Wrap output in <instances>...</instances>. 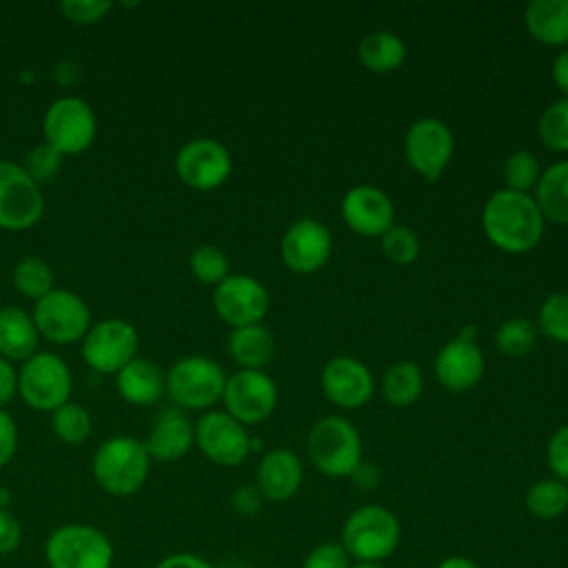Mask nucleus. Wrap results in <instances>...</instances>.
<instances>
[{
	"label": "nucleus",
	"instance_id": "nucleus-40",
	"mask_svg": "<svg viewBox=\"0 0 568 568\" xmlns=\"http://www.w3.org/2000/svg\"><path fill=\"white\" fill-rule=\"evenodd\" d=\"M353 559L339 541H322L304 557L302 568H351Z\"/></svg>",
	"mask_w": 568,
	"mask_h": 568
},
{
	"label": "nucleus",
	"instance_id": "nucleus-23",
	"mask_svg": "<svg viewBox=\"0 0 568 568\" xmlns=\"http://www.w3.org/2000/svg\"><path fill=\"white\" fill-rule=\"evenodd\" d=\"M115 388L124 402L149 406L155 404L166 390V375L155 362L135 357L115 373Z\"/></svg>",
	"mask_w": 568,
	"mask_h": 568
},
{
	"label": "nucleus",
	"instance_id": "nucleus-4",
	"mask_svg": "<svg viewBox=\"0 0 568 568\" xmlns=\"http://www.w3.org/2000/svg\"><path fill=\"white\" fill-rule=\"evenodd\" d=\"M306 453L311 464L326 477H351L364 459L359 430L339 415L317 419L306 437Z\"/></svg>",
	"mask_w": 568,
	"mask_h": 568
},
{
	"label": "nucleus",
	"instance_id": "nucleus-28",
	"mask_svg": "<svg viewBox=\"0 0 568 568\" xmlns=\"http://www.w3.org/2000/svg\"><path fill=\"white\" fill-rule=\"evenodd\" d=\"M357 60L373 73H390L404 64L406 44L393 31H371L357 44Z\"/></svg>",
	"mask_w": 568,
	"mask_h": 568
},
{
	"label": "nucleus",
	"instance_id": "nucleus-34",
	"mask_svg": "<svg viewBox=\"0 0 568 568\" xmlns=\"http://www.w3.org/2000/svg\"><path fill=\"white\" fill-rule=\"evenodd\" d=\"M539 178H541V166L532 151L519 149L508 155L504 164V184H506L504 189L515 193H530L535 191Z\"/></svg>",
	"mask_w": 568,
	"mask_h": 568
},
{
	"label": "nucleus",
	"instance_id": "nucleus-19",
	"mask_svg": "<svg viewBox=\"0 0 568 568\" xmlns=\"http://www.w3.org/2000/svg\"><path fill=\"white\" fill-rule=\"evenodd\" d=\"M320 384L326 399L339 408H362L375 390L371 368L351 355L331 357L320 373Z\"/></svg>",
	"mask_w": 568,
	"mask_h": 568
},
{
	"label": "nucleus",
	"instance_id": "nucleus-41",
	"mask_svg": "<svg viewBox=\"0 0 568 568\" xmlns=\"http://www.w3.org/2000/svg\"><path fill=\"white\" fill-rule=\"evenodd\" d=\"M111 7L113 4L109 0H64L60 4V11L69 22L91 24L102 20L111 11Z\"/></svg>",
	"mask_w": 568,
	"mask_h": 568
},
{
	"label": "nucleus",
	"instance_id": "nucleus-8",
	"mask_svg": "<svg viewBox=\"0 0 568 568\" xmlns=\"http://www.w3.org/2000/svg\"><path fill=\"white\" fill-rule=\"evenodd\" d=\"M44 142L60 155H75L91 146L98 122L95 113L82 98L64 95L49 104L42 122Z\"/></svg>",
	"mask_w": 568,
	"mask_h": 568
},
{
	"label": "nucleus",
	"instance_id": "nucleus-13",
	"mask_svg": "<svg viewBox=\"0 0 568 568\" xmlns=\"http://www.w3.org/2000/svg\"><path fill=\"white\" fill-rule=\"evenodd\" d=\"M44 213V197L27 171L13 162L0 160V229L27 231Z\"/></svg>",
	"mask_w": 568,
	"mask_h": 568
},
{
	"label": "nucleus",
	"instance_id": "nucleus-25",
	"mask_svg": "<svg viewBox=\"0 0 568 568\" xmlns=\"http://www.w3.org/2000/svg\"><path fill=\"white\" fill-rule=\"evenodd\" d=\"M40 333L33 317L18 306L0 308V355L9 362H27L36 355Z\"/></svg>",
	"mask_w": 568,
	"mask_h": 568
},
{
	"label": "nucleus",
	"instance_id": "nucleus-36",
	"mask_svg": "<svg viewBox=\"0 0 568 568\" xmlns=\"http://www.w3.org/2000/svg\"><path fill=\"white\" fill-rule=\"evenodd\" d=\"M189 268L197 282L217 286L224 277H229V257L215 244H200L189 255Z\"/></svg>",
	"mask_w": 568,
	"mask_h": 568
},
{
	"label": "nucleus",
	"instance_id": "nucleus-45",
	"mask_svg": "<svg viewBox=\"0 0 568 568\" xmlns=\"http://www.w3.org/2000/svg\"><path fill=\"white\" fill-rule=\"evenodd\" d=\"M22 541V526L16 515L0 508V555L13 552Z\"/></svg>",
	"mask_w": 568,
	"mask_h": 568
},
{
	"label": "nucleus",
	"instance_id": "nucleus-3",
	"mask_svg": "<svg viewBox=\"0 0 568 568\" xmlns=\"http://www.w3.org/2000/svg\"><path fill=\"white\" fill-rule=\"evenodd\" d=\"M149 468L151 457L144 442L129 435L109 437L93 455V477L113 497L135 495L144 486Z\"/></svg>",
	"mask_w": 568,
	"mask_h": 568
},
{
	"label": "nucleus",
	"instance_id": "nucleus-26",
	"mask_svg": "<svg viewBox=\"0 0 568 568\" xmlns=\"http://www.w3.org/2000/svg\"><path fill=\"white\" fill-rule=\"evenodd\" d=\"M229 353L244 371H262L275 353V339L262 324L233 328L229 335Z\"/></svg>",
	"mask_w": 568,
	"mask_h": 568
},
{
	"label": "nucleus",
	"instance_id": "nucleus-5",
	"mask_svg": "<svg viewBox=\"0 0 568 568\" xmlns=\"http://www.w3.org/2000/svg\"><path fill=\"white\" fill-rule=\"evenodd\" d=\"M49 568H111V539L91 524H62L44 541Z\"/></svg>",
	"mask_w": 568,
	"mask_h": 568
},
{
	"label": "nucleus",
	"instance_id": "nucleus-29",
	"mask_svg": "<svg viewBox=\"0 0 568 568\" xmlns=\"http://www.w3.org/2000/svg\"><path fill=\"white\" fill-rule=\"evenodd\" d=\"M422 386H424L422 371L415 362H408V359L395 362L393 366H388L382 379V393L386 402L395 408H404L417 402V397L422 395Z\"/></svg>",
	"mask_w": 568,
	"mask_h": 568
},
{
	"label": "nucleus",
	"instance_id": "nucleus-22",
	"mask_svg": "<svg viewBox=\"0 0 568 568\" xmlns=\"http://www.w3.org/2000/svg\"><path fill=\"white\" fill-rule=\"evenodd\" d=\"M304 479L302 459L288 448H273L262 455L255 473V486L268 501L291 499Z\"/></svg>",
	"mask_w": 568,
	"mask_h": 568
},
{
	"label": "nucleus",
	"instance_id": "nucleus-44",
	"mask_svg": "<svg viewBox=\"0 0 568 568\" xmlns=\"http://www.w3.org/2000/svg\"><path fill=\"white\" fill-rule=\"evenodd\" d=\"M18 450V426L13 417L0 408V468L7 466Z\"/></svg>",
	"mask_w": 568,
	"mask_h": 568
},
{
	"label": "nucleus",
	"instance_id": "nucleus-42",
	"mask_svg": "<svg viewBox=\"0 0 568 568\" xmlns=\"http://www.w3.org/2000/svg\"><path fill=\"white\" fill-rule=\"evenodd\" d=\"M546 462L552 477L568 484V424L559 426L546 446Z\"/></svg>",
	"mask_w": 568,
	"mask_h": 568
},
{
	"label": "nucleus",
	"instance_id": "nucleus-47",
	"mask_svg": "<svg viewBox=\"0 0 568 568\" xmlns=\"http://www.w3.org/2000/svg\"><path fill=\"white\" fill-rule=\"evenodd\" d=\"M153 568H213V566L195 552H171L162 557Z\"/></svg>",
	"mask_w": 568,
	"mask_h": 568
},
{
	"label": "nucleus",
	"instance_id": "nucleus-9",
	"mask_svg": "<svg viewBox=\"0 0 568 568\" xmlns=\"http://www.w3.org/2000/svg\"><path fill=\"white\" fill-rule=\"evenodd\" d=\"M33 324L40 337L53 344H73L84 339L91 328V313L84 300L67 288H53L33 306Z\"/></svg>",
	"mask_w": 568,
	"mask_h": 568
},
{
	"label": "nucleus",
	"instance_id": "nucleus-2",
	"mask_svg": "<svg viewBox=\"0 0 568 568\" xmlns=\"http://www.w3.org/2000/svg\"><path fill=\"white\" fill-rule=\"evenodd\" d=\"M402 541V524L393 510L366 504L353 510L339 535V544L355 564H384Z\"/></svg>",
	"mask_w": 568,
	"mask_h": 568
},
{
	"label": "nucleus",
	"instance_id": "nucleus-15",
	"mask_svg": "<svg viewBox=\"0 0 568 568\" xmlns=\"http://www.w3.org/2000/svg\"><path fill=\"white\" fill-rule=\"evenodd\" d=\"M175 171L186 186L195 191H213L229 180L233 160L222 142L213 138H195L178 151Z\"/></svg>",
	"mask_w": 568,
	"mask_h": 568
},
{
	"label": "nucleus",
	"instance_id": "nucleus-37",
	"mask_svg": "<svg viewBox=\"0 0 568 568\" xmlns=\"http://www.w3.org/2000/svg\"><path fill=\"white\" fill-rule=\"evenodd\" d=\"M537 328L552 342L568 346V293H552L541 302Z\"/></svg>",
	"mask_w": 568,
	"mask_h": 568
},
{
	"label": "nucleus",
	"instance_id": "nucleus-52",
	"mask_svg": "<svg viewBox=\"0 0 568 568\" xmlns=\"http://www.w3.org/2000/svg\"><path fill=\"white\" fill-rule=\"evenodd\" d=\"M351 568H386L384 564H353Z\"/></svg>",
	"mask_w": 568,
	"mask_h": 568
},
{
	"label": "nucleus",
	"instance_id": "nucleus-12",
	"mask_svg": "<svg viewBox=\"0 0 568 568\" xmlns=\"http://www.w3.org/2000/svg\"><path fill=\"white\" fill-rule=\"evenodd\" d=\"M138 331L120 317L98 322L82 339V357L98 373H118L138 355Z\"/></svg>",
	"mask_w": 568,
	"mask_h": 568
},
{
	"label": "nucleus",
	"instance_id": "nucleus-16",
	"mask_svg": "<svg viewBox=\"0 0 568 568\" xmlns=\"http://www.w3.org/2000/svg\"><path fill=\"white\" fill-rule=\"evenodd\" d=\"M439 384L450 393H466L484 377L486 359L475 339V328L466 326L457 337L446 342L433 362Z\"/></svg>",
	"mask_w": 568,
	"mask_h": 568
},
{
	"label": "nucleus",
	"instance_id": "nucleus-50",
	"mask_svg": "<svg viewBox=\"0 0 568 568\" xmlns=\"http://www.w3.org/2000/svg\"><path fill=\"white\" fill-rule=\"evenodd\" d=\"M435 568H481V566L466 555H448Z\"/></svg>",
	"mask_w": 568,
	"mask_h": 568
},
{
	"label": "nucleus",
	"instance_id": "nucleus-32",
	"mask_svg": "<svg viewBox=\"0 0 568 568\" xmlns=\"http://www.w3.org/2000/svg\"><path fill=\"white\" fill-rule=\"evenodd\" d=\"M537 324H532L526 317H510L504 324H499L495 333L497 351L506 357H524L532 351L537 342Z\"/></svg>",
	"mask_w": 568,
	"mask_h": 568
},
{
	"label": "nucleus",
	"instance_id": "nucleus-35",
	"mask_svg": "<svg viewBox=\"0 0 568 568\" xmlns=\"http://www.w3.org/2000/svg\"><path fill=\"white\" fill-rule=\"evenodd\" d=\"M51 428L64 444H82L91 435V415L82 404L67 402L51 415Z\"/></svg>",
	"mask_w": 568,
	"mask_h": 568
},
{
	"label": "nucleus",
	"instance_id": "nucleus-51",
	"mask_svg": "<svg viewBox=\"0 0 568 568\" xmlns=\"http://www.w3.org/2000/svg\"><path fill=\"white\" fill-rule=\"evenodd\" d=\"M7 504H9V490L0 488V508H7Z\"/></svg>",
	"mask_w": 568,
	"mask_h": 568
},
{
	"label": "nucleus",
	"instance_id": "nucleus-7",
	"mask_svg": "<svg viewBox=\"0 0 568 568\" xmlns=\"http://www.w3.org/2000/svg\"><path fill=\"white\" fill-rule=\"evenodd\" d=\"M71 371L67 362L53 353H36L18 371V393L36 410H55L69 402Z\"/></svg>",
	"mask_w": 568,
	"mask_h": 568
},
{
	"label": "nucleus",
	"instance_id": "nucleus-38",
	"mask_svg": "<svg viewBox=\"0 0 568 568\" xmlns=\"http://www.w3.org/2000/svg\"><path fill=\"white\" fill-rule=\"evenodd\" d=\"M382 251L384 255L399 266H406L417 260L419 255V240L415 231L406 224H393L382 237Z\"/></svg>",
	"mask_w": 568,
	"mask_h": 568
},
{
	"label": "nucleus",
	"instance_id": "nucleus-30",
	"mask_svg": "<svg viewBox=\"0 0 568 568\" xmlns=\"http://www.w3.org/2000/svg\"><path fill=\"white\" fill-rule=\"evenodd\" d=\"M524 504L535 519H557L568 510V484H564L557 477L537 479L526 490Z\"/></svg>",
	"mask_w": 568,
	"mask_h": 568
},
{
	"label": "nucleus",
	"instance_id": "nucleus-21",
	"mask_svg": "<svg viewBox=\"0 0 568 568\" xmlns=\"http://www.w3.org/2000/svg\"><path fill=\"white\" fill-rule=\"evenodd\" d=\"M195 444V428L182 408L171 406L158 413L144 448L151 459L158 462H178Z\"/></svg>",
	"mask_w": 568,
	"mask_h": 568
},
{
	"label": "nucleus",
	"instance_id": "nucleus-43",
	"mask_svg": "<svg viewBox=\"0 0 568 568\" xmlns=\"http://www.w3.org/2000/svg\"><path fill=\"white\" fill-rule=\"evenodd\" d=\"M262 501H264V497H262V493L257 490L255 484H244V486L235 488L233 495H231V506L242 517L257 515L260 508H262Z\"/></svg>",
	"mask_w": 568,
	"mask_h": 568
},
{
	"label": "nucleus",
	"instance_id": "nucleus-46",
	"mask_svg": "<svg viewBox=\"0 0 568 568\" xmlns=\"http://www.w3.org/2000/svg\"><path fill=\"white\" fill-rule=\"evenodd\" d=\"M18 393V371L13 364L0 355V408L7 406Z\"/></svg>",
	"mask_w": 568,
	"mask_h": 568
},
{
	"label": "nucleus",
	"instance_id": "nucleus-1",
	"mask_svg": "<svg viewBox=\"0 0 568 568\" xmlns=\"http://www.w3.org/2000/svg\"><path fill=\"white\" fill-rule=\"evenodd\" d=\"M544 215L530 193L495 191L481 209V229L490 244L504 253H528L544 235Z\"/></svg>",
	"mask_w": 568,
	"mask_h": 568
},
{
	"label": "nucleus",
	"instance_id": "nucleus-27",
	"mask_svg": "<svg viewBox=\"0 0 568 568\" xmlns=\"http://www.w3.org/2000/svg\"><path fill=\"white\" fill-rule=\"evenodd\" d=\"M532 197L544 220L568 224V160L555 162L541 171Z\"/></svg>",
	"mask_w": 568,
	"mask_h": 568
},
{
	"label": "nucleus",
	"instance_id": "nucleus-11",
	"mask_svg": "<svg viewBox=\"0 0 568 568\" xmlns=\"http://www.w3.org/2000/svg\"><path fill=\"white\" fill-rule=\"evenodd\" d=\"M455 151L453 131L437 118L415 120L404 135V155L424 180H439Z\"/></svg>",
	"mask_w": 568,
	"mask_h": 568
},
{
	"label": "nucleus",
	"instance_id": "nucleus-17",
	"mask_svg": "<svg viewBox=\"0 0 568 568\" xmlns=\"http://www.w3.org/2000/svg\"><path fill=\"white\" fill-rule=\"evenodd\" d=\"M213 306L215 313L233 328L262 324L268 311V293L260 280L235 273L215 286Z\"/></svg>",
	"mask_w": 568,
	"mask_h": 568
},
{
	"label": "nucleus",
	"instance_id": "nucleus-10",
	"mask_svg": "<svg viewBox=\"0 0 568 568\" xmlns=\"http://www.w3.org/2000/svg\"><path fill=\"white\" fill-rule=\"evenodd\" d=\"M195 444L217 466H240L253 453V437L246 426L226 410H206L195 424Z\"/></svg>",
	"mask_w": 568,
	"mask_h": 568
},
{
	"label": "nucleus",
	"instance_id": "nucleus-20",
	"mask_svg": "<svg viewBox=\"0 0 568 568\" xmlns=\"http://www.w3.org/2000/svg\"><path fill=\"white\" fill-rule=\"evenodd\" d=\"M339 209L346 226L364 237H382L395 224L390 197L373 184L351 186L344 193Z\"/></svg>",
	"mask_w": 568,
	"mask_h": 568
},
{
	"label": "nucleus",
	"instance_id": "nucleus-14",
	"mask_svg": "<svg viewBox=\"0 0 568 568\" xmlns=\"http://www.w3.org/2000/svg\"><path fill=\"white\" fill-rule=\"evenodd\" d=\"M222 402L226 413L240 424H260L271 417L277 406V386L264 371L240 368L226 377Z\"/></svg>",
	"mask_w": 568,
	"mask_h": 568
},
{
	"label": "nucleus",
	"instance_id": "nucleus-33",
	"mask_svg": "<svg viewBox=\"0 0 568 568\" xmlns=\"http://www.w3.org/2000/svg\"><path fill=\"white\" fill-rule=\"evenodd\" d=\"M537 135L546 149L568 153V98H559L541 111Z\"/></svg>",
	"mask_w": 568,
	"mask_h": 568
},
{
	"label": "nucleus",
	"instance_id": "nucleus-49",
	"mask_svg": "<svg viewBox=\"0 0 568 568\" xmlns=\"http://www.w3.org/2000/svg\"><path fill=\"white\" fill-rule=\"evenodd\" d=\"M550 78L555 87L564 93V98H568V49L555 55L550 64Z\"/></svg>",
	"mask_w": 568,
	"mask_h": 568
},
{
	"label": "nucleus",
	"instance_id": "nucleus-31",
	"mask_svg": "<svg viewBox=\"0 0 568 568\" xmlns=\"http://www.w3.org/2000/svg\"><path fill=\"white\" fill-rule=\"evenodd\" d=\"M13 286L31 300H40L47 293H51L53 286V271L51 266L40 257H24L13 268Z\"/></svg>",
	"mask_w": 568,
	"mask_h": 568
},
{
	"label": "nucleus",
	"instance_id": "nucleus-39",
	"mask_svg": "<svg viewBox=\"0 0 568 568\" xmlns=\"http://www.w3.org/2000/svg\"><path fill=\"white\" fill-rule=\"evenodd\" d=\"M60 166H62V155L53 146L42 142L27 153L22 169L36 184H44L60 173Z\"/></svg>",
	"mask_w": 568,
	"mask_h": 568
},
{
	"label": "nucleus",
	"instance_id": "nucleus-24",
	"mask_svg": "<svg viewBox=\"0 0 568 568\" xmlns=\"http://www.w3.org/2000/svg\"><path fill=\"white\" fill-rule=\"evenodd\" d=\"M524 24L532 40L546 47L568 44V0H532L524 9Z\"/></svg>",
	"mask_w": 568,
	"mask_h": 568
},
{
	"label": "nucleus",
	"instance_id": "nucleus-48",
	"mask_svg": "<svg viewBox=\"0 0 568 568\" xmlns=\"http://www.w3.org/2000/svg\"><path fill=\"white\" fill-rule=\"evenodd\" d=\"M348 479H351L359 490H373V488L379 484L382 473H379V468H377L375 464L362 459V462L357 464V468L351 473Z\"/></svg>",
	"mask_w": 568,
	"mask_h": 568
},
{
	"label": "nucleus",
	"instance_id": "nucleus-18",
	"mask_svg": "<svg viewBox=\"0 0 568 568\" xmlns=\"http://www.w3.org/2000/svg\"><path fill=\"white\" fill-rule=\"evenodd\" d=\"M333 251L331 231L315 217L295 220L280 240V255L288 271L308 275L320 271Z\"/></svg>",
	"mask_w": 568,
	"mask_h": 568
},
{
	"label": "nucleus",
	"instance_id": "nucleus-6",
	"mask_svg": "<svg viewBox=\"0 0 568 568\" xmlns=\"http://www.w3.org/2000/svg\"><path fill=\"white\" fill-rule=\"evenodd\" d=\"M224 386L222 366L204 355H186L166 373V393L178 408H211L222 399Z\"/></svg>",
	"mask_w": 568,
	"mask_h": 568
}]
</instances>
